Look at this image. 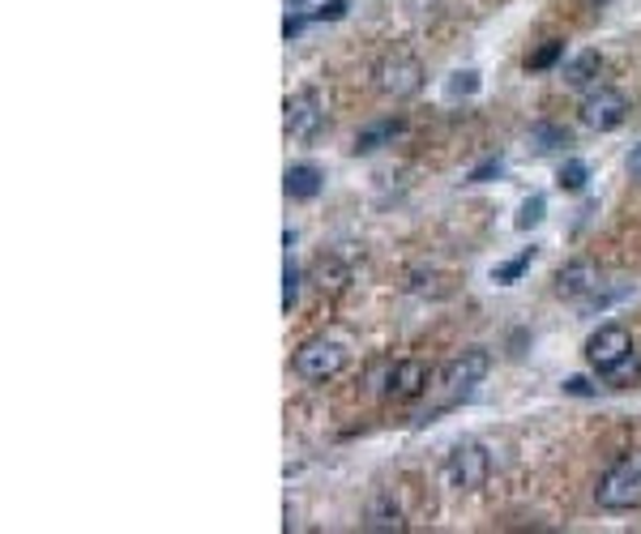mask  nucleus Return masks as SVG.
Instances as JSON below:
<instances>
[{
    "instance_id": "13",
    "label": "nucleus",
    "mask_w": 641,
    "mask_h": 534,
    "mask_svg": "<svg viewBox=\"0 0 641 534\" xmlns=\"http://www.w3.org/2000/svg\"><path fill=\"white\" fill-rule=\"evenodd\" d=\"M402 133V120H381V124H372V129H363L360 137H356V151L360 154H372L381 142H390V137H398Z\"/></svg>"
},
{
    "instance_id": "15",
    "label": "nucleus",
    "mask_w": 641,
    "mask_h": 534,
    "mask_svg": "<svg viewBox=\"0 0 641 534\" xmlns=\"http://www.w3.org/2000/svg\"><path fill=\"white\" fill-rule=\"evenodd\" d=\"M295 300H300V269H295L291 253H286V257H282V312H291Z\"/></svg>"
},
{
    "instance_id": "20",
    "label": "nucleus",
    "mask_w": 641,
    "mask_h": 534,
    "mask_svg": "<svg viewBox=\"0 0 641 534\" xmlns=\"http://www.w3.org/2000/svg\"><path fill=\"white\" fill-rule=\"evenodd\" d=\"M368 531H406V522H402L398 509H394V513H381V509H376V513L368 518Z\"/></svg>"
},
{
    "instance_id": "18",
    "label": "nucleus",
    "mask_w": 641,
    "mask_h": 534,
    "mask_svg": "<svg viewBox=\"0 0 641 534\" xmlns=\"http://www.w3.org/2000/svg\"><path fill=\"white\" fill-rule=\"evenodd\" d=\"M445 90H449V99H466V94H475V90H480V74H475V69H462V74L449 77V86H445Z\"/></svg>"
},
{
    "instance_id": "27",
    "label": "nucleus",
    "mask_w": 641,
    "mask_h": 534,
    "mask_svg": "<svg viewBox=\"0 0 641 534\" xmlns=\"http://www.w3.org/2000/svg\"><path fill=\"white\" fill-rule=\"evenodd\" d=\"M586 4H607V0H586Z\"/></svg>"
},
{
    "instance_id": "25",
    "label": "nucleus",
    "mask_w": 641,
    "mask_h": 534,
    "mask_svg": "<svg viewBox=\"0 0 641 534\" xmlns=\"http://www.w3.org/2000/svg\"><path fill=\"white\" fill-rule=\"evenodd\" d=\"M564 389H569V393H577V398H586V393H595V389H591V381H586V377H569V381H564Z\"/></svg>"
},
{
    "instance_id": "10",
    "label": "nucleus",
    "mask_w": 641,
    "mask_h": 534,
    "mask_svg": "<svg viewBox=\"0 0 641 534\" xmlns=\"http://www.w3.org/2000/svg\"><path fill=\"white\" fill-rule=\"evenodd\" d=\"M424 389H428V364H424V359H402V364H394V372H390V393H394L398 402L419 398Z\"/></svg>"
},
{
    "instance_id": "19",
    "label": "nucleus",
    "mask_w": 641,
    "mask_h": 534,
    "mask_svg": "<svg viewBox=\"0 0 641 534\" xmlns=\"http://www.w3.org/2000/svg\"><path fill=\"white\" fill-rule=\"evenodd\" d=\"M543 210H548V201L543 197H530V201H521L518 210V231H530L543 223Z\"/></svg>"
},
{
    "instance_id": "11",
    "label": "nucleus",
    "mask_w": 641,
    "mask_h": 534,
    "mask_svg": "<svg viewBox=\"0 0 641 534\" xmlns=\"http://www.w3.org/2000/svg\"><path fill=\"white\" fill-rule=\"evenodd\" d=\"M317 192H320V171L313 163L286 167V197H291V201H313Z\"/></svg>"
},
{
    "instance_id": "17",
    "label": "nucleus",
    "mask_w": 641,
    "mask_h": 534,
    "mask_svg": "<svg viewBox=\"0 0 641 534\" xmlns=\"http://www.w3.org/2000/svg\"><path fill=\"white\" fill-rule=\"evenodd\" d=\"M561 56H564V43H561V38H548V43H543V47H539V52H535L526 65H530L535 74H543V69H552Z\"/></svg>"
},
{
    "instance_id": "21",
    "label": "nucleus",
    "mask_w": 641,
    "mask_h": 534,
    "mask_svg": "<svg viewBox=\"0 0 641 534\" xmlns=\"http://www.w3.org/2000/svg\"><path fill=\"white\" fill-rule=\"evenodd\" d=\"M308 18H313V22H338V18H347V0H325V4H317Z\"/></svg>"
},
{
    "instance_id": "23",
    "label": "nucleus",
    "mask_w": 641,
    "mask_h": 534,
    "mask_svg": "<svg viewBox=\"0 0 641 534\" xmlns=\"http://www.w3.org/2000/svg\"><path fill=\"white\" fill-rule=\"evenodd\" d=\"M633 377H638V351H633L625 364H616V368L607 372V381L611 385H625V381H633Z\"/></svg>"
},
{
    "instance_id": "26",
    "label": "nucleus",
    "mask_w": 641,
    "mask_h": 534,
    "mask_svg": "<svg viewBox=\"0 0 641 534\" xmlns=\"http://www.w3.org/2000/svg\"><path fill=\"white\" fill-rule=\"evenodd\" d=\"M629 176L641 185V146H633V154H629Z\"/></svg>"
},
{
    "instance_id": "5",
    "label": "nucleus",
    "mask_w": 641,
    "mask_h": 534,
    "mask_svg": "<svg viewBox=\"0 0 641 534\" xmlns=\"http://www.w3.org/2000/svg\"><path fill=\"white\" fill-rule=\"evenodd\" d=\"M424 86V65L415 60V56H385L381 65H376V90L381 94H390V99H411L415 90Z\"/></svg>"
},
{
    "instance_id": "1",
    "label": "nucleus",
    "mask_w": 641,
    "mask_h": 534,
    "mask_svg": "<svg viewBox=\"0 0 641 534\" xmlns=\"http://www.w3.org/2000/svg\"><path fill=\"white\" fill-rule=\"evenodd\" d=\"M595 497H599V504L603 509H611V513H629V509H638L641 504V449L625 454V458H616L607 470H603Z\"/></svg>"
},
{
    "instance_id": "14",
    "label": "nucleus",
    "mask_w": 641,
    "mask_h": 534,
    "mask_svg": "<svg viewBox=\"0 0 641 534\" xmlns=\"http://www.w3.org/2000/svg\"><path fill=\"white\" fill-rule=\"evenodd\" d=\"M530 262H535V248H521L514 262H505V266L492 269V282H501V287H509V282H518L521 274L530 269Z\"/></svg>"
},
{
    "instance_id": "3",
    "label": "nucleus",
    "mask_w": 641,
    "mask_h": 534,
    "mask_svg": "<svg viewBox=\"0 0 641 534\" xmlns=\"http://www.w3.org/2000/svg\"><path fill=\"white\" fill-rule=\"evenodd\" d=\"M342 368H347V351L338 343H329V338H313V343H304L295 351V372L304 381H334Z\"/></svg>"
},
{
    "instance_id": "22",
    "label": "nucleus",
    "mask_w": 641,
    "mask_h": 534,
    "mask_svg": "<svg viewBox=\"0 0 641 534\" xmlns=\"http://www.w3.org/2000/svg\"><path fill=\"white\" fill-rule=\"evenodd\" d=\"M505 171V158H483L480 167L466 176V185H483V180H492V176H501Z\"/></svg>"
},
{
    "instance_id": "9",
    "label": "nucleus",
    "mask_w": 641,
    "mask_h": 534,
    "mask_svg": "<svg viewBox=\"0 0 641 534\" xmlns=\"http://www.w3.org/2000/svg\"><path fill=\"white\" fill-rule=\"evenodd\" d=\"M599 291V269L591 262H569L556 274V296L561 300H582V296H595Z\"/></svg>"
},
{
    "instance_id": "16",
    "label": "nucleus",
    "mask_w": 641,
    "mask_h": 534,
    "mask_svg": "<svg viewBox=\"0 0 641 534\" xmlns=\"http://www.w3.org/2000/svg\"><path fill=\"white\" fill-rule=\"evenodd\" d=\"M586 180H591V167H586L582 158H569V163L561 167V189L582 192V189H586Z\"/></svg>"
},
{
    "instance_id": "7",
    "label": "nucleus",
    "mask_w": 641,
    "mask_h": 534,
    "mask_svg": "<svg viewBox=\"0 0 641 534\" xmlns=\"http://www.w3.org/2000/svg\"><path fill=\"white\" fill-rule=\"evenodd\" d=\"M445 475H449L453 488H462V492H480L483 483H487V475H492V454H487L483 445H458V449L449 454Z\"/></svg>"
},
{
    "instance_id": "12",
    "label": "nucleus",
    "mask_w": 641,
    "mask_h": 534,
    "mask_svg": "<svg viewBox=\"0 0 641 534\" xmlns=\"http://www.w3.org/2000/svg\"><path fill=\"white\" fill-rule=\"evenodd\" d=\"M599 69H603L599 52H582V56H573L564 65V86H586L591 77H599Z\"/></svg>"
},
{
    "instance_id": "6",
    "label": "nucleus",
    "mask_w": 641,
    "mask_h": 534,
    "mask_svg": "<svg viewBox=\"0 0 641 534\" xmlns=\"http://www.w3.org/2000/svg\"><path fill=\"white\" fill-rule=\"evenodd\" d=\"M625 120H629V99L620 90H611V86H599V90H591L582 99V124L595 129V133H611Z\"/></svg>"
},
{
    "instance_id": "4",
    "label": "nucleus",
    "mask_w": 641,
    "mask_h": 534,
    "mask_svg": "<svg viewBox=\"0 0 641 534\" xmlns=\"http://www.w3.org/2000/svg\"><path fill=\"white\" fill-rule=\"evenodd\" d=\"M633 355V338H629V330L625 325H599L591 338H586V359H591V368L607 377L616 364H625Z\"/></svg>"
},
{
    "instance_id": "2",
    "label": "nucleus",
    "mask_w": 641,
    "mask_h": 534,
    "mask_svg": "<svg viewBox=\"0 0 641 534\" xmlns=\"http://www.w3.org/2000/svg\"><path fill=\"white\" fill-rule=\"evenodd\" d=\"M487 368H492V359H487V351H462L449 368L441 372V381H437V389H441V402H437V411H445V407H453V402H462V398H471V389L487 377ZM432 411V415H437Z\"/></svg>"
},
{
    "instance_id": "8",
    "label": "nucleus",
    "mask_w": 641,
    "mask_h": 534,
    "mask_svg": "<svg viewBox=\"0 0 641 534\" xmlns=\"http://www.w3.org/2000/svg\"><path fill=\"white\" fill-rule=\"evenodd\" d=\"M320 124H325V108H320L317 90H300V94L286 99V133L291 137L308 142V137H317Z\"/></svg>"
},
{
    "instance_id": "24",
    "label": "nucleus",
    "mask_w": 641,
    "mask_h": 534,
    "mask_svg": "<svg viewBox=\"0 0 641 534\" xmlns=\"http://www.w3.org/2000/svg\"><path fill=\"white\" fill-rule=\"evenodd\" d=\"M304 22H308V13H286V22H282V35L295 38L300 31H304Z\"/></svg>"
}]
</instances>
